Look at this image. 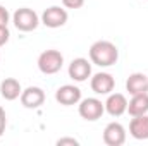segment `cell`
Instances as JSON below:
<instances>
[{"instance_id":"2","label":"cell","mask_w":148,"mask_h":146,"mask_svg":"<svg viewBox=\"0 0 148 146\" xmlns=\"http://www.w3.org/2000/svg\"><path fill=\"white\" fill-rule=\"evenodd\" d=\"M12 23L16 26L17 31H23V33H29V31H35L38 28V24L41 23L40 21V16L33 9L29 7H21L17 9L14 14H12Z\"/></svg>"},{"instance_id":"7","label":"cell","mask_w":148,"mask_h":146,"mask_svg":"<svg viewBox=\"0 0 148 146\" xmlns=\"http://www.w3.org/2000/svg\"><path fill=\"white\" fill-rule=\"evenodd\" d=\"M90 86H91L93 93H97V95H109L114 91L115 79L109 72H97L90 77Z\"/></svg>"},{"instance_id":"17","label":"cell","mask_w":148,"mask_h":146,"mask_svg":"<svg viewBox=\"0 0 148 146\" xmlns=\"http://www.w3.org/2000/svg\"><path fill=\"white\" fill-rule=\"evenodd\" d=\"M9 38H10V31H9V28H7V26H0V48L9 41Z\"/></svg>"},{"instance_id":"9","label":"cell","mask_w":148,"mask_h":146,"mask_svg":"<svg viewBox=\"0 0 148 146\" xmlns=\"http://www.w3.org/2000/svg\"><path fill=\"white\" fill-rule=\"evenodd\" d=\"M55 100L64 105V107H71V105H77L81 102V89L74 84H64L60 88H57L55 91Z\"/></svg>"},{"instance_id":"16","label":"cell","mask_w":148,"mask_h":146,"mask_svg":"<svg viewBox=\"0 0 148 146\" xmlns=\"http://www.w3.org/2000/svg\"><path fill=\"white\" fill-rule=\"evenodd\" d=\"M9 21H10V14H9V10H7L3 5H0V26H7Z\"/></svg>"},{"instance_id":"19","label":"cell","mask_w":148,"mask_h":146,"mask_svg":"<svg viewBox=\"0 0 148 146\" xmlns=\"http://www.w3.org/2000/svg\"><path fill=\"white\" fill-rule=\"evenodd\" d=\"M5 127H7V115H5V110L0 107V136L5 132Z\"/></svg>"},{"instance_id":"1","label":"cell","mask_w":148,"mask_h":146,"mask_svg":"<svg viewBox=\"0 0 148 146\" xmlns=\"http://www.w3.org/2000/svg\"><path fill=\"white\" fill-rule=\"evenodd\" d=\"M90 60L98 67H110L119 60V50L112 41L98 40L90 46Z\"/></svg>"},{"instance_id":"18","label":"cell","mask_w":148,"mask_h":146,"mask_svg":"<svg viewBox=\"0 0 148 146\" xmlns=\"http://www.w3.org/2000/svg\"><path fill=\"white\" fill-rule=\"evenodd\" d=\"M62 3L66 9H79V7H83L84 0H62Z\"/></svg>"},{"instance_id":"20","label":"cell","mask_w":148,"mask_h":146,"mask_svg":"<svg viewBox=\"0 0 148 146\" xmlns=\"http://www.w3.org/2000/svg\"><path fill=\"white\" fill-rule=\"evenodd\" d=\"M57 145H59V146H64V145L77 146V145H79V141H77V139H74V138H60V139H57Z\"/></svg>"},{"instance_id":"12","label":"cell","mask_w":148,"mask_h":146,"mask_svg":"<svg viewBox=\"0 0 148 146\" xmlns=\"http://www.w3.org/2000/svg\"><path fill=\"white\" fill-rule=\"evenodd\" d=\"M126 91L133 95L140 93H148V76L143 72H133L126 79Z\"/></svg>"},{"instance_id":"11","label":"cell","mask_w":148,"mask_h":146,"mask_svg":"<svg viewBox=\"0 0 148 146\" xmlns=\"http://www.w3.org/2000/svg\"><path fill=\"white\" fill-rule=\"evenodd\" d=\"M105 112L112 117H121L127 112V100L122 93H109L105 100Z\"/></svg>"},{"instance_id":"10","label":"cell","mask_w":148,"mask_h":146,"mask_svg":"<svg viewBox=\"0 0 148 146\" xmlns=\"http://www.w3.org/2000/svg\"><path fill=\"white\" fill-rule=\"evenodd\" d=\"M103 143L107 146H121L126 143V129L119 122H110L103 129Z\"/></svg>"},{"instance_id":"13","label":"cell","mask_w":148,"mask_h":146,"mask_svg":"<svg viewBox=\"0 0 148 146\" xmlns=\"http://www.w3.org/2000/svg\"><path fill=\"white\" fill-rule=\"evenodd\" d=\"M21 93H23V88H21V83L16 77H5L0 83V95H2L3 100L14 102L21 96Z\"/></svg>"},{"instance_id":"6","label":"cell","mask_w":148,"mask_h":146,"mask_svg":"<svg viewBox=\"0 0 148 146\" xmlns=\"http://www.w3.org/2000/svg\"><path fill=\"white\" fill-rule=\"evenodd\" d=\"M19 100H21V105L24 108H29V110L40 108L45 103V91L41 88H38V86H28L26 89H23Z\"/></svg>"},{"instance_id":"15","label":"cell","mask_w":148,"mask_h":146,"mask_svg":"<svg viewBox=\"0 0 148 146\" xmlns=\"http://www.w3.org/2000/svg\"><path fill=\"white\" fill-rule=\"evenodd\" d=\"M127 113L131 117L148 113V93L133 95V98L127 102Z\"/></svg>"},{"instance_id":"4","label":"cell","mask_w":148,"mask_h":146,"mask_svg":"<svg viewBox=\"0 0 148 146\" xmlns=\"http://www.w3.org/2000/svg\"><path fill=\"white\" fill-rule=\"evenodd\" d=\"M77 112L81 115V119L88 120V122H95L98 119H102V115L105 113V105L102 100L98 98H81V102L77 103Z\"/></svg>"},{"instance_id":"8","label":"cell","mask_w":148,"mask_h":146,"mask_svg":"<svg viewBox=\"0 0 148 146\" xmlns=\"http://www.w3.org/2000/svg\"><path fill=\"white\" fill-rule=\"evenodd\" d=\"M67 72H69V77L73 81H76V83L86 81L88 77H91V60L83 59V57L74 59L73 62L69 64Z\"/></svg>"},{"instance_id":"5","label":"cell","mask_w":148,"mask_h":146,"mask_svg":"<svg viewBox=\"0 0 148 146\" xmlns=\"http://www.w3.org/2000/svg\"><path fill=\"white\" fill-rule=\"evenodd\" d=\"M67 19H69L67 10L62 9V7H59V5H52V7L45 9L43 14H41V17H40L41 24H45V26L50 28V29L62 28V26L67 23Z\"/></svg>"},{"instance_id":"3","label":"cell","mask_w":148,"mask_h":146,"mask_svg":"<svg viewBox=\"0 0 148 146\" xmlns=\"http://www.w3.org/2000/svg\"><path fill=\"white\" fill-rule=\"evenodd\" d=\"M64 65V55L59 52V50H45L40 53L38 57V69L40 72L47 74V76H52V74H57Z\"/></svg>"},{"instance_id":"14","label":"cell","mask_w":148,"mask_h":146,"mask_svg":"<svg viewBox=\"0 0 148 146\" xmlns=\"http://www.w3.org/2000/svg\"><path fill=\"white\" fill-rule=\"evenodd\" d=\"M129 134L134 139H148V113L136 115L129 122Z\"/></svg>"}]
</instances>
